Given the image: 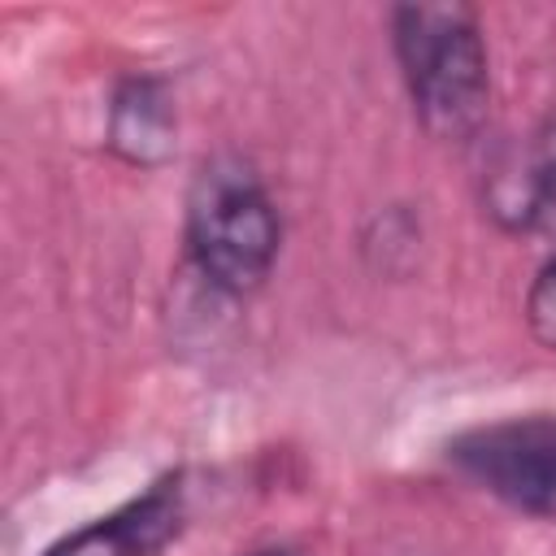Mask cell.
I'll list each match as a JSON object with an SVG mask.
<instances>
[{"label": "cell", "instance_id": "6da1fadb", "mask_svg": "<svg viewBox=\"0 0 556 556\" xmlns=\"http://www.w3.org/2000/svg\"><path fill=\"white\" fill-rule=\"evenodd\" d=\"M395 52L434 139H469L486 113V48L465 4H400Z\"/></svg>", "mask_w": 556, "mask_h": 556}, {"label": "cell", "instance_id": "7a4b0ae2", "mask_svg": "<svg viewBox=\"0 0 556 556\" xmlns=\"http://www.w3.org/2000/svg\"><path fill=\"white\" fill-rule=\"evenodd\" d=\"M187 239L200 274L222 291H252L278 256V213L256 174L239 161H213L195 178Z\"/></svg>", "mask_w": 556, "mask_h": 556}, {"label": "cell", "instance_id": "3957f363", "mask_svg": "<svg viewBox=\"0 0 556 556\" xmlns=\"http://www.w3.org/2000/svg\"><path fill=\"white\" fill-rule=\"evenodd\" d=\"M447 460L495 500L556 521V417H513L465 430Z\"/></svg>", "mask_w": 556, "mask_h": 556}, {"label": "cell", "instance_id": "277c9868", "mask_svg": "<svg viewBox=\"0 0 556 556\" xmlns=\"http://www.w3.org/2000/svg\"><path fill=\"white\" fill-rule=\"evenodd\" d=\"M182 478H161L143 495L126 500L109 517L74 530L70 539L52 543L43 556H156L182 530Z\"/></svg>", "mask_w": 556, "mask_h": 556}, {"label": "cell", "instance_id": "5b68a950", "mask_svg": "<svg viewBox=\"0 0 556 556\" xmlns=\"http://www.w3.org/2000/svg\"><path fill=\"white\" fill-rule=\"evenodd\" d=\"M109 148L130 165H161L174 156V104L156 78H126L109 109Z\"/></svg>", "mask_w": 556, "mask_h": 556}, {"label": "cell", "instance_id": "8992f818", "mask_svg": "<svg viewBox=\"0 0 556 556\" xmlns=\"http://www.w3.org/2000/svg\"><path fill=\"white\" fill-rule=\"evenodd\" d=\"M526 321L539 343L556 348V261L534 278V287L526 295Z\"/></svg>", "mask_w": 556, "mask_h": 556}, {"label": "cell", "instance_id": "52a82bcc", "mask_svg": "<svg viewBox=\"0 0 556 556\" xmlns=\"http://www.w3.org/2000/svg\"><path fill=\"white\" fill-rule=\"evenodd\" d=\"M521 222L534 226V230H543L547 239H556V156L534 174L530 195L521 204Z\"/></svg>", "mask_w": 556, "mask_h": 556}, {"label": "cell", "instance_id": "ba28073f", "mask_svg": "<svg viewBox=\"0 0 556 556\" xmlns=\"http://www.w3.org/2000/svg\"><path fill=\"white\" fill-rule=\"evenodd\" d=\"M261 556H287V552H261Z\"/></svg>", "mask_w": 556, "mask_h": 556}]
</instances>
